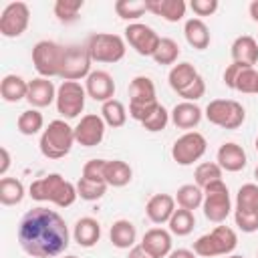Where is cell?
I'll use <instances>...</instances> for the list:
<instances>
[{
  "instance_id": "cell-1",
  "label": "cell",
  "mask_w": 258,
  "mask_h": 258,
  "mask_svg": "<svg viewBox=\"0 0 258 258\" xmlns=\"http://www.w3.org/2000/svg\"><path fill=\"white\" fill-rule=\"evenodd\" d=\"M20 248L32 258H54L69 248L71 234L60 214L48 208L28 210L16 230Z\"/></svg>"
},
{
  "instance_id": "cell-2",
  "label": "cell",
  "mask_w": 258,
  "mask_h": 258,
  "mask_svg": "<svg viewBox=\"0 0 258 258\" xmlns=\"http://www.w3.org/2000/svg\"><path fill=\"white\" fill-rule=\"evenodd\" d=\"M28 196L36 202H52L58 208H69L79 198L77 185L67 181L60 173H48L40 179H34L28 187Z\"/></svg>"
},
{
  "instance_id": "cell-3",
  "label": "cell",
  "mask_w": 258,
  "mask_h": 258,
  "mask_svg": "<svg viewBox=\"0 0 258 258\" xmlns=\"http://www.w3.org/2000/svg\"><path fill=\"white\" fill-rule=\"evenodd\" d=\"M73 143H77L75 127H71L64 119H54L42 129L38 147L46 159H60L69 155V151L73 149Z\"/></svg>"
},
{
  "instance_id": "cell-4",
  "label": "cell",
  "mask_w": 258,
  "mask_h": 258,
  "mask_svg": "<svg viewBox=\"0 0 258 258\" xmlns=\"http://www.w3.org/2000/svg\"><path fill=\"white\" fill-rule=\"evenodd\" d=\"M157 97H155V85L149 77H135L129 83V117L143 123L157 107Z\"/></svg>"
},
{
  "instance_id": "cell-5",
  "label": "cell",
  "mask_w": 258,
  "mask_h": 258,
  "mask_svg": "<svg viewBox=\"0 0 258 258\" xmlns=\"http://www.w3.org/2000/svg\"><path fill=\"white\" fill-rule=\"evenodd\" d=\"M87 50H89V56L93 62H107V64H113V62H119L123 56H125V40L119 36V34H111V32H97V34H91L87 38Z\"/></svg>"
},
{
  "instance_id": "cell-6",
  "label": "cell",
  "mask_w": 258,
  "mask_h": 258,
  "mask_svg": "<svg viewBox=\"0 0 258 258\" xmlns=\"http://www.w3.org/2000/svg\"><path fill=\"white\" fill-rule=\"evenodd\" d=\"M64 60V46L54 40H40L32 46V64L36 73L44 79L60 77Z\"/></svg>"
},
{
  "instance_id": "cell-7",
  "label": "cell",
  "mask_w": 258,
  "mask_h": 258,
  "mask_svg": "<svg viewBox=\"0 0 258 258\" xmlns=\"http://www.w3.org/2000/svg\"><path fill=\"white\" fill-rule=\"evenodd\" d=\"M204 115L212 125H218L222 129H238L246 119L244 107L234 99H214V101H210Z\"/></svg>"
},
{
  "instance_id": "cell-8",
  "label": "cell",
  "mask_w": 258,
  "mask_h": 258,
  "mask_svg": "<svg viewBox=\"0 0 258 258\" xmlns=\"http://www.w3.org/2000/svg\"><path fill=\"white\" fill-rule=\"evenodd\" d=\"M202 210H204V216L210 222H214V224L226 222V218L232 212V200H230V191H228V185L224 183V179L204 187Z\"/></svg>"
},
{
  "instance_id": "cell-9",
  "label": "cell",
  "mask_w": 258,
  "mask_h": 258,
  "mask_svg": "<svg viewBox=\"0 0 258 258\" xmlns=\"http://www.w3.org/2000/svg\"><path fill=\"white\" fill-rule=\"evenodd\" d=\"M87 91L79 81H62L56 89V111L64 119H75L85 109Z\"/></svg>"
},
{
  "instance_id": "cell-10",
  "label": "cell",
  "mask_w": 258,
  "mask_h": 258,
  "mask_svg": "<svg viewBox=\"0 0 258 258\" xmlns=\"http://www.w3.org/2000/svg\"><path fill=\"white\" fill-rule=\"evenodd\" d=\"M208 149V141L202 133L198 131H185L181 137H177L171 145V157L177 165H191Z\"/></svg>"
},
{
  "instance_id": "cell-11",
  "label": "cell",
  "mask_w": 258,
  "mask_h": 258,
  "mask_svg": "<svg viewBox=\"0 0 258 258\" xmlns=\"http://www.w3.org/2000/svg\"><path fill=\"white\" fill-rule=\"evenodd\" d=\"M91 56L87 46L83 44H71L64 46V60H62V69H60V79L62 81H81L87 79L93 71H91Z\"/></svg>"
},
{
  "instance_id": "cell-12",
  "label": "cell",
  "mask_w": 258,
  "mask_h": 258,
  "mask_svg": "<svg viewBox=\"0 0 258 258\" xmlns=\"http://www.w3.org/2000/svg\"><path fill=\"white\" fill-rule=\"evenodd\" d=\"M30 22V8L26 2H10L0 14V34L6 38H16L24 34Z\"/></svg>"
},
{
  "instance_id": "cell-13",
  "label": "cell",
  "mask_w": 258,
  "mask_h": 258,
  "mask_svg": "<svg viewBox=\"0 0 258 258\" xmlns=\"http://www.w3.org/2000/svg\"><path fill=\"white\" fill-rule=\"evenodd\" d=\"M125 40L129 42V46L141 54V56H153L157 46H159V40L161 36L147 24L143 22H131L127 24L125 28Z\"/></svg>"
},
{
  "instance_id": "cell-14",
  "label": "cell",
  "mask_w": 258,
  "mask_h": 258,
  "mask_svg": "<svg viewBox=\"0 0 258 258\" xmlns=\"http://www.w3.org/2000/svg\"><path fill=\"white\" fill-rule=\"evenodd\" d=\"M105 121L101 115L97 113H89V115H83L81 121L77 123L75 127V141L83 147H95L103 141L105 137Z\"/></svg>"
},
{
  "instance_id": "cell-15",
  "label": "cell",
  "mask_w": 258,
  "mask_h": 258,
  "mask_svg": "<svg viewBox=\"0 0 258 258\" xmlns=\"http://www.w3.org/2000/svg\"><path fill=\"white\" fill-rule=\"evenodd\" d=\"M85 91L93 101L107 103L115 97V81L107 71H93L85 79Z\"/></svg>"
},
{
  "instance_id": "cell-16",
  "label": "cell",
  "mask_w": 258,
  "mask_h": 258,
  "mask_svg": "<svg viewBox=\"0 0 258 258\" xmlns=\"http://www.w3.org/2000/svg\"><path fill=\"white\" fill-rule=\"evenodd\" d=\"M26 101L32 105V109L48 107L52 101H56V87L52 85L50 79L36 77V79H32V81H28Z\"/></svg>"
},
{
  "instance_id": "cell-17",
  "label": "cell",
  "mask_w": 258,
  "mask_h": 258,
  "mask_svg": "<svg viewBox=\"0 0 258 258\" xmlns=\"http://www.w3.org/2000/svg\"><path fill=\"white\" fill-rule=\"evenodd\" d=\"M173 212H175V198L169 196V194H155V196H151V198L147 200V204H145V214H147V218H149L153 224H157V226L167 224L169 218L173 216Z\"/></svg>"
},
{
  "instance_id": "cell-18",
  "label": "cell",
  "mask_w": 258,
  "mask_h": 258,
  "mask_svg": "<svg viewBox=\"0 0 258 258\" xmlns=\"http://www.w3.org/2000/svg\"><path fill=\"white\" fill-rule=\"evenodd\" d=\"M218 165L224 169V171H242L248 163V157H246V151L242 149V145L234 143V141H228V143H222L220 149H218Z\"/></svg>"
},
{
  "instance_id": "cell-19",
  "label": "cell",
  "mask_w": 258,
  "mask_h": 258,
  "mask_svg": "<svg viewBox=\"0 0 258 258\" xmlns=\"http://www.w3.org/2000/svg\"><path fill=\"white\" fill-rule=\"evenodd\" d=\"M171 232L163 228H151L141 238V246L155 258H167L171 252Z\"/></svg>"
},
{
  "instance_id": "cell-20",
  "label": "cell",
  "mask_w": 258,
  "mask_h": 258,
  "mask_svg": "<svg viewBox=\"0 0 258 258\" xmlns=\"http://www.w3.org/2000/svg\"><path fill=\"white\" fill-rule=\"evenodd\" d=\"M202 117H204V111H202L196 103H189V101L177 103V105L171 109V113H169L171 123H173L177 129H187V131L194 129V127H198L200 121H202Z\"/></svg>"
},
{
  "instance_id": "cell-21",
  "label": "cell",
  "mask_w": 258,
  "mask_h": 258,
  "mask_svg": "<svg viewBox=\"0 0 258 258\" xmlns=\"http://www.w3.org/2000/svg\"><path fill=\"white\" fill-rule=\"evenodd\" d=\"M73 238L79 246L83 248H93L99 238H101V224L91 218V216H85L81 220H77L75 224V230H73Z\"/></svg>"
},
{
  "instance_id": "cell-22",
  "label": "cell",
  "mask_w": 258,
  "mask_h": 258,
  "mask_svg": "<svg viewBox=\"0 0 258 258\" xmlns=\"http://www.w3.org/2000/svg\"><path fill=\"white\" fill-rule=\"evenodd\" d=\"M232 62L254 67L258 62V40L244 34L232 42Z\"/></svg>"
},
{
  "instance_id": "cell-23",
  "label": "cell",
  "mask_w": 258,
  "mask_h": 258,
  "mask_svg": "<svg viewBox=\"0 0 258 258\" xmlns=\"http://www.w3.org/2000/svg\"><path fill=\"white\" fill-rule=\"evenodd\" d=\"M147 12L161 16L167 22H179L185 16V2L183 0H145Z\"/></svg>"
},
{
  "instance_id": "cell-24",
  "label": "cell",
  "mask_w": 258,
  "mask_h": 258,
  "mask_svg": "<svg viewBox=\"0 0 258 258\" xmlns=\"http://www.w3.org/2000/svg\"><path fill=\"white\" fill-rule=\"evenodd\" d=\"M109 240L119 250H131L137 240V230L129 220H117L109 230Z\"/></svg>"
},
{
  "instance_id": "cell-25",
  "label": "cell",
  "mask_w": 258,
  "mask_h": 258,
  "mask_svg": "<svg viewBox=\"0 0 258 258\" xmlns=\"http://www.w3.org/2000/svg\"><path fill=\"white\" fill-rule=\"evenodd\" d=\"M183 36L187 44L196 50H204L210 46V28L202 18H189L183 24Z\"/></svg>"
},
{
  "instance_id": "cell-26",
  "label": "cell",
  "mask_w": 258,
  "mask_h": 258,
  "mask_svg": "<svg viewBox=\"0 0 258 258\" xmlns=\"http://www.w3.org/2000/svg\"><path fill=\"white\" fill-rule=\"evenodd\" d=\"M133 169L123 159H107L105 165V183L111 187H123L131 181Z\"/></svg>"
},
{
  "instance_id": "cell-27",
  "label": "cell",
  "mask_w": 258,
  "mask_h": 258,
  "mask_svg": "<svg viewBox=\"0 0 258 258\" xmlns=\"http://www.w3.org/2000/svg\"><path fill=\"white\" fill-rule=\"evenodd\" d=\"M198 71L191 62H177L171 67L169 75H167V81H169V87L179 95L183 89H187L196 79H198Z\"/></svg>"
},
{
  "instance_id": "cell-28",
  "label": "cell",
  "mask_w": 258,
  "mask_h": 258,
  "mask_svg": "<svg viewBox=\"0 0 258 258\" xmlns=\"http://www.w3.org/2000/svg\"><path fill=\"white\" fill-rule=\"evenodd\" d=\"M28 93V81H24L20 75H6L0 83V95L6 103H18L26 99Z\"/></svg>"
},
{
  "instance_id": "cell-29",
  "label": "cell",
  "mask_w": 258,
  "mask_h": 258,
  "mask_svg": "<svg viewBox=\"0 0 258 258\" xmlns=\"http://www.w3.org/2000/svg\"><path fill=\"white\" fill-rule=\"evenodd\" d=\"M24 185L16 177H2L0 179V204L2 206H16L24 200Z\"/></svg>"
},
{
  "instance_id": "cell-30",
  "label": "cell",
  "mask_w": 258,
  "mask_h": 258,
  "mask_svg": "<svg viewBox=\"0 0 258 258\" xmlns=\"http://www.w3.org/2000/svg\"><path fill=\"white\" fill-rule=\"evenodd\" d=\"M175 204L179 208H183V210L194 212V210H198L204 204V189L200 185H196V183H185V185H181L177 189Z\"/></svg>"
},
{
  "instance_id": "cell-31",
  "label": "cell",
  "mask_w": 258,
  "mask_h": 258,
  "mask_svg": "<svg viewBox=\"0 0 258 258\" xmlns=\"http://www.w3.org/2000/svg\"><path fill=\"white\" fill-rule=\"evenodd\" d=\"M101 117H103L105 125L117 129V127H123L127 123V109L121 101L111 99V101L101 105Z\"/></svg>"
},
{
  "instance_id": "cell-32",
  "label": "cell",
  "mask_w": 258,
  "mask_h": 258,
  "mask_svg": "<svg viewBox=\"0 0 258 258\" xmlns=\"http://www.w3.org/2000/svg\"><path fill=\"white\" fill-rule=\"evenodd\" d=\"M44 127V117L38 109H26L16 119V129L22 135H36Z\"/></svg>"
},
{
  "instance_id": "cell-33",
  "label": "cell",
  "mask_w": 258,
  "mask_h": 258,
  "mask_svg": "<svg viewBox=\"0 0 258 258\" xmlns=\"http://www.w3.org/2000/svg\"><path fill=\"white\" fill-rule=\"evenodd\" d=\"M167 226H169V232L171 234H175V236H187V234H191V230L196 226V216L189 210L177 208L173 212V216L169 218Z\"/></svg>"
},
{
  "instance_id": "cell-34",
  "label": "cell",
  "mask_w": 258,
  "mask_h": 258,
  "mask_svg": "<svg viewBox=\"0 0 258 258\" xmlns=\"http://www.w3.org/2000/svg\"><path fill=\"white\" fill-rule=\"evenodd\" d=\"M222 167L218 165V161H204L196 167L194 177H196V185H200L202 189L208 187L210 183H216L222 179Z\"/></svg>"
},
{
  "instance_id": "cell-35",
  "label": "cell",
  "mask_w": 258,
  "mask_h": 258,
  "mask_svg": "<svg viewBox=\"0 0 258 258\" xmlns=\"http://www.w3.org/2000/svg\"><path fill=\"white\" fill-rule=\"evenodd\" d=\"M236 210L242 212H256L258 214V185L244 183L236 194Z\"/></svg>"
},
{
  "instance_id": "cell-36",
  "label": "cell",
  "mask_w": 258,
  "mask_h": 258,
  "mask_svg": "<svg viewBox=\"0 0 258 258\" xmlns=\"http://www.w3.org/2000/svg\"><path fill=\"white\" fill-rule=\"evenodd\" d=\"M115 12L123 20H137L147 12V2L145 0H117Z\"/></svg>"
},
{
  "instance_id": "cell-37",
  "label": "cell",
  "mask_w": 258,
  "mask_h": 258,
  "mask_svg": "<svg viewBox=\"0 0 258 258\" xmlns=\"http://www.w3.org/2000/svg\"><path fill=\"white\" fill-rule=\"evenodd\" d=\"M81 8H83V0H56L52 6V12L60 22L69 24L79 18Z\"/></svg>"
},
{
  "instance_id": "cell-38",
  "label": "cell",
  "mask_w": 258,
  "mask_h": 258,
  "mask_svg": "<svg viewBox=\"0 0 258 258\" xmlns=\"http://www.w3.org/2000/svg\"><path fill=\"white\" fill-rule=\"evenodd\" d=\"M105 191H107V183H103V181H91L85 177H81L77 181V194L85 202H97L105 196Z\"/></svg>"
},
{
  "instance_id": "cell-39",
  "label": "cell",
  "mask_w": 258,
  "mask_h": 258,
  "mask_svg": "<svg viewBox=\"0 0 258 258\" xmlns=\"http://www.w3.org/2000/svg\"><path fill=\"white\" fill-rule=\"evenodd\" d=\"M179 56V44L173 38H161L155 54L151 56L157 64H173Z\"/></svg>"
},
{
  "instance_id": "cell-40",
  "label": "cell",
  "mask_w": 258,
  "mask_h": 258,
  "mask_svg": "<svg viewBox=\"0 0 258 258\" xmlns=\"http://www.w3.org/2000/svg\"><path fill=\"white\" fill-rule=\"evenodd\" d=\"M234 89L240 91V93H246V95L258 93V71H256L254 67H246V69L238 75Z\"/></svg>"
},
{
  "instance_id": "cell-41",
  "label": "cell",
  "mask_w": 258,
  "mask_h": 258,
  "mask_svg": "<svg viewBox=\"0 0 258 258\" xmlns=\"http://www.w3.org/2000/svg\"><path fill=\"white\" fill-rule=\"evenodd\" d=\"M167 123H169V113H167V109H165L163 105H157L155 111H153L141 125H143L145 131L157 133V131H163V129L167 127Z\"/></svg>"
},
{
  "instance_id": "cell-42",
  "label": "cell",
  "mask_w": 258,
  "mask_h": 258,
  "mask_svg": "<svg viewBox=\"0 0 258 258\" xmlns=\"http://www.w3.org/2000/svg\"><path fill=\"white\" fill-rule=\"evenodd\" d=\"M234 222H236V226H238L242 232H246V234L258 232V214H256V212L234 210Z\"/></svg>"
},
{
  "instance_id": "cell-43",
  "label": "cell",
  "mask_w": 258,
  "mask_h": 258,
  "mask_svg": "<svg viewBox=\"0 0 258 258\" xmlns=\"http://www.w3.org/2000/svg\"><path fill=\"white\" fill-rule=\"evenodd\" d=\"M105 165H107V159H91L83 165V175L81 177L105 183Z\"/></svg>"
},
{
  "instance_id": "cell-44",
  "label": "cell",
  "mask_w": 258,
  "mask_h": 258,
  "mask_svg": "<svg viewBox=\"0 0 258 258\" xmlns=\"http://www.w3.org/2000/svg\"><path fill=\"white\" fill-rule=\"evenodd\" d=\"M204 95H206V83H204L202 77H198L187 89H183V91L179 93V97H181L183 101H189V103H196V101L202 99Z\"/></svg>"
},
{
  "instance_id": "cell-45",
  "label": "cell",
  "mask_w": 258,
  "mask_h": 258,
  "mask_svg": "<svg viewBox=\"0 0 258 258\" xmlns=\"http://www.w3.org/2000/svg\"><path fill=\"white\" fill-rule=\"evenodd\" d=\"M189 8L196 16H212L218 10V0H191Z\"/></svg>"
},
{
  "instance_id": "cell-46",
  "label": "cell",
  "mask_w": 258,
  "mask_h": 258,
  "mask_svg": "<svg viewBox=\"0 0 258 258\" xmlns=\"http://www.w3.org/2000/svg\"><path fill=\"white\" fill-rule=\"evenodd\" d=\"M244 69H246V64H240V62H232V64H228L226 71H224V83H226V87L234 89L236 79H238V75H240Z\"/></svg>"
},
{
  "instance_id": "cell-47",
  "label": "cell",
  "mask_w": 258,
  "mask_h": 258,
  "mask_svg": "<svg viewBox=\"0 0 258 258\" xmlns=\"http://www.w3.org/2000/svg\"><path fill=\"white\" fill-rule=\"evenodd\" d=\"M127 258H155V256H151V254H149L141 244H135V246L129 250Z\"/></svg>"
},
{
  "instance_id": "cell-48",
  "label": "cell",
  "mask_w": 258,
  "mask_h": 258,
  "mask_svg": "<svg viewBox=\"0 0 258 258\" xmlns=\"http://www.w3.org/2000/svg\"><path fill=\"white\" fill-rule=\"evenodd\" d=\"M0 155H2V163H0V175L4 177V175H6V171H8V167H10V153H8V149H6V147H0Z\"/></svg>"
},
{
  "instance_id": "cell-49",
  "label": "cell",
  "mask_w": 258,
  "mask_h": 258,
  "mask_svg": "<svg viewBox=\"0 0 258 258\" xmlns=\"http://www.w3.org/2000/svg\"><path fill=\"white\" fill-rule=\"evenodd\" d=\"M167 258H198L194 250H187V248H177V250H171Z\"/></svg>"
},
{
  "instance_id": "cell-50",
  "label": "cell",
  "mask_w": 258,
  "mask_h": 258,
  "mask_svg": "<svg viewBox=\"0 0 258 258\" xmlns=\"http://www.w3.org/2000/svg\"><path fill=\"white\" fill-rule=\"evenodd\" d=\"M248 12H250V18H252L254 22H258V0L250 2V6H248Z\"/></svg>"
},
{
  "instance_id": "cell-51",
  "label": "cell",
  "mask_w": 258,
  "mask_h": 258,
  "mask_svg": "<svg viewBox=\"0 0 258 258\" xmlns=\"http://www.w3.org/2000/svg\"><path fill=\"white\" fill-rule=\"evenodd\" d=\"M226 258H244V256H240V254H228Z\"/></svg>"
},
{
  "instance_id": "cell-52",
  "label": "cell",
  "mask_w": 258,
  "mask_h": 258,
  "mask_svg": "<svg viewBox=\"0 0 258 258\" xmlns=\"http://www.w3.org/2000/svg\"><path fill=\"white\" fill-rule=\"evenodd\" d=\"M254 177L258 179V165H256V169H254Z\"/></svg>"
},
{
  "instance_id": "cell-53",
  "label": "cell",
  "mask_w": 258,
  "mask_h": 258,
  "mask_svg": "<svg viewBox=\"0 0 258 258\" xmlns=\"http://www.w3.org/2000/svg\"><path fill=\"white\" fill-rule=\"evenodd\" d=\"M254 145H256V151H258V137H256V143Z\"/></svg>"
},
{
  "instance_id": "cell-54",
  "label": "cell",
  "mask_w": 258,
  "mask_h": 258,
  "mask_svg": "<svg viewBox=\"0 0 258 258\" xmlns=\"http://www.w3.org/2000/svg\"><path fill=\"white\" fill-rule=\"evenodd\" d=\"M64 258H77V256H73V254H71V256H64Z\"/></svg>"
}]
</instances>
